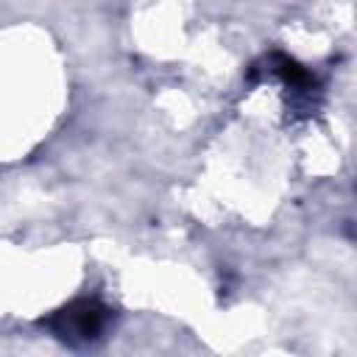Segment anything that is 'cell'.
Instances as JSON below:
<instances>
[{"mask_svg":"<svg viewBox=\"0 0 357 357\" xmlns=\"http://www.w3.org/2000/svg\"><path fill=\"white\" fill-rule=\"evenodd\" d=\"M112 321V310L98 301V298H75L67 307L56 310L45 326L64 343L70 346H84V343H95L98 337H103L106 326Z\"/></svg>","mask_w":357,"mask_h":357,"instance_id":"obj_1","label":"cell"}]
</instances>
